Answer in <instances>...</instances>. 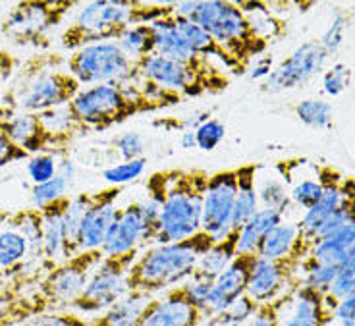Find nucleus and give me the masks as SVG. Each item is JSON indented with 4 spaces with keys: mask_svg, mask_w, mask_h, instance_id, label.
Here are the masks:
<instances>
[{
    "mask_svg": "<svg viewBox=\"0 0 355 326\" xmlns=\"http://www.w3.org/2000/svg\"><path fill=\"white\" fill-rule=\"evenodd\" d=\"M207 182L209 174L197 168H166L147 178V197L160 207L155 246L184 241L201 232Z\"/></svg>",
    "mask_w": 355,
    "mask_h": 326,
    "instance_id": "obj_1",
    "label": "nucleus"
},
{
    "mask_svg": "<svg viewBox=\"0 0 355 326\" xmlns=\"http://www.w3.org/2000/svg\"><path fill=\"white\" fill-rule=\"evenodd\" d=\"M174 14L172 4H149L135 0H91L81 4L70 26L60 35V46L78 51L81 46L116 41L128 27L153 24Z\"/></svg>",
    "mask_w": 355,
    "mask_h": 326,
    "instance_id": "obj_2",
    "label": "nucleus"
},
{
    "mask_svg": "<svg viewBox=\"0 0 355 326\" xmlns=\"http://www.w3.org/2000/svg\"><path fill=\"white\" fill-rule=\"evenodd\" d=\"M135 76L124 83H103L81 87L66 108L73 132L78 135L89 132H107L114 126L128 122L139 114H153L164 110L162 106L145 97Z\"/></svg>",
    "mask_w": 355,
    "mask_h": 326,
    "instance_id": "obj_3",
    "label": "nucleus"
},
{
    "mask_svg": "<svg viewBox=\"0 0 355 326\" xmlns=\"http://www.w3.org/2000/svg\"><path fill=\"white\" fill-rule=\"evenodd\" d=\"M60 54H37L21 64L0 105L14 112L43 114L64 108L81 91L70 71L60 70Z\"/></svg>",
    "mask_w": 355,
    "mask_h": 326,
    "instance_id": "obj_4",
    "label": "nucleus"
},
{
    "mask_svg": "<svg viewBox=\"0 0 355 326\" xmlns=\"http://www.w3.org/2000/svg\"><path fill=\"white\" fill-rule=\"evenodd\" d=\"M214 241L213 236L197 232L184 241L147 247L137 255L128 273V290L153 295L184 284L196 273L199 259Z\"/></svg>",
    "mask_w": 355,
    "mask_h": 326,
    "instance_id": "obj_5",
    "label": "nucleus"
},
{
    "mask_svg": "<svg viewBox=\"0 0 355 326\" xmlns=\"http://www.w3.org/2000/svg\"><path fill=\"white\" fill-rule=\"evenodd\" d=\"M174 14L191 19L197 26L203 27L245 70L253 58L265 54L266 41L259 39L238 2L182 0V2H174Z\"/></svg>",
    "mask_w": 355,
    "mask_h": 326,
    "instance_id": "obj_6",
    "label": "nucleus"
},
{
    "mask_svg": "<svg viewBox=\"0 0 355 326\" xmlns=\"http://www.w3.org/2000/svg\"><path fill=\"white\" fill-rule=\"evenodd\" d=\"M135 71L139 78L155 81L162 89L178 93L182 98L218 95L230 87V78L209 58L178 62L153 53L135 62Z\"/></svg>",
    "mask_w": 355,
    "mask_h": 326,
    "instance_id": "obj_7",
    "label": "nucleus"
},
{
    "mask_svg": "<svg viewBox=\"0 0 355 326\" xmlns=\"http://www.w3.org/2000/svg\"><path fill=\"white\" fill-rule=\"evenodd\" d=\"M76 4L73 0H21L2 19L0 31L12 43L39 46L53 29L62 26Z\"/></svg>",
    "mask_w": 355,
    "mask_h": 326,
    "instance_id": "obj_8",
    "label": "nucleus"
},
{
    "mask_svg": "<svg viewBox=\"0 0 355 326\" xmlns=\"http://www.w3.org/2000/svg\"><path fill=\"white\" fill-rule=\"evenodd\" d=\"M103 251H80L62 263L54 265L43 274L37 284L35 295L43 301L46 311H60L71 307L85 290L95 266L103 261Z\"/></svg>",
    "mask_w": 355,
    "mask_h": 326,
    "instance_id": "obj_9",
    "label": "nucleus"
},
{
    "mask_svg": "<svg viewBox=\"0 0 355 326\" xmlns=\"http://www.w3.org/2000/svg\"><path fill=\"white\" fill-rule=\"evenodd\" d=\"M68 71L81 87L103 83H124L137 76L135 62L128 58L116 41L95 43L73 51L68 58Z\"/></svg>",
    "mask_w": 355,
    "mask_h": 326,
    "instance_id": "obj_10",
    "label": "nucleus"
},
{
    "mask_svg": "<svg viewBox=\"0 0 355 326\" xmlns=\"http://www.w3.org/2000/svg\"><path fill=\"white\" fill-rule=\"evenodd\" d=\"M159 203H155L149 197L118 209L107 232L105 243L101 247L103 255H125L139 251V247L145 243H153L159 226Z\"/></svg>",
    "mask_w": 355,
    "mask_h": 326,
    "instance_id": "obj_11",
    "label": "nucleus"
},
{
    "mask_svg": "<svg viewBox=\"0 0 355 326\" xmlns=\"http://www.w3.org/2000/svg\"><path fill=\"white\" fill-rule=\"evenodd\" d=\"M139 251L125 255L103 257L87 280L85 290L71 305L81 313H103L128 293V273Z\"/></svg>",
    "mask_w": 355,
    "mask_h": 326,
    "instance_id": "obj_12",
    "label": "nucleus"
},
{
    "mask_svg": "<svg viewBox=\"0 0 355 326\" xmlns=\"http://www.w3.org/2000/svg\"><path fill=\"white\" fill-rule=\"evenodd\" d=\"M0 132H4L12 141L33 155H54L58 159L68 157L70 147L78 133L73 132H56L51 130L41 114H29V112H14L8 118L0 120Z\"/></svg>",
    "mask_w": 355,
    "mask_h": 326,
    "instance_id": "obj_13",
    "label": "nucleus"
},
{
    "mask_svg": "<svg viewBox=\"0 0 355 326\" xmlns=\"http://www.w3.org/2000/svg\"><path fill=\"white\" fill-rule=\"evenodd\" d=\"M238 197V174L236 168L220 170L209 176L203 199L201 232L213 236L216 241L232 232V214Z\"/></svg>",
    "mask_w": 355,
    "mask_h": 326,
    "instance_id": "obj_14",
    "label": "nucleus"
},
{
    "mask_svg": "<svg viewBox=\"0 0 355 326\" xmlns=\"http://www.w3.org/2000/svg\"><path fill=\"white\" fill-rule=\"evenodd\" d=\"M329 54L322 49L320 41H307L300 44L288 58L275 66L270 76L263 81V91L266 93H280L303 87L309 83L317 74L322 71Z\"/></svg>",
    "mask_w": 355,
    "mask_h": 326,
    "instance_id": "obj_15",
    "label": "nucleus"
},
{
    "mask_svg": "<svg viewBox=\"0 0 355 326\" xmlns=\"http://www.w3.org/2000/svg\"><path fill=\"white\" fill-rule=\"evenodd\" d=\"M203 320L205 313L187 298L180 284L160 298H151L135 326H199Z\"/></svg>",
    "mask_w": 355,
    "mask_h": 326,
    "instance_id": "obj_16",
    "label": "nucleus"
},
{
    "mask_svg": "<svg viewBox=\"0 0 355 326\" xmlns=\"http://www.w3.org/2000/svg\"><path fill=\"white\" fill-rule=\"evenodd\" d=\"M297 268L300 265L292 261H268L257 257L245 293L259 305L278 300L300 284V278H295Z\"/></svg>",
    "mask_w": 355,
    "mask_h": 326,
    "instance_id": "obj_17",
    "label": "nucleus"
},
{
    "mask_svg": "<svg viewBox=\"0 0 355 326\" xmlns=\"http://www.w3.org/2000/svg\"><path fill=\"white\" fill-rule=\"evenodd\" d=\"M257 253H238V257L214 278L213 291L205 309V318L214 317L230 303L245 295L251 278V271L257 261Z\"/></svg>",
    "mask_w": 355,
    "mask_h": 326,
    "instance_id": "obj_18",
    "label": "nucleus"
},
{
    "mask_svg": "<svg viewBox=\"0 0 355 326\" xmlns=\"http://www.w3.org/2000/svg\"><path fill=\"white\" fill-rule=\"evenodd\" d=\"M122 189L124 187L108 185L101 191H95V199H93V203L81 221L78 251H95V249L103 247L108 228H110L116 211H118L116 201L122 194Z\"/></svg>",
    "mask_w": 355,
    "mask_h": 326,
    "instance_id": "obj_19",
    "label": "nucleus"
},
{
    "mask_svg": "<svg viewBox=\"0 0 355 326\" xmlns=\"http://www.w3.org/2000/svg\"><path fill=\"white\" fill-rule=\"evenodd\" d=\"M334 320L324 293L297 284L290 293L280 317V326H327Z\"/></svg>",
    "mask_w": 355,
    "mask_h": 326,
    "instance_id": "obj_20",
    "label": "nucleus"
},
{
    "mask_svg": "<svg viewBox=\"0 0 355 326\" xmlns=\"http://www.w3.org/2000/svg\"><path fill=\"white\" fill-rule=\"evenodd\" d=\"M70 203V195L62 199L46 205L41 211L43 216V247H41V259L46 265V271L54 265L70 259L68 241H66V226H64V212Z\"/></svg>",
    "mask_w": 355,
    "mask_h": 326,
    "instance_id": "obj_21",
    "label": "nucleus"
},
{
    "mask_svg": "<svg viewBox=\"0 0 355 326\" xmlns=\"http://www.w3.org/2000/svg\"><path fill=\"white\" fill-rule=\"evenodd\" d=\"M311 246L313 241L305 238L302 230L293 222H280L278 226L266 234L261 246L257 249V255L268 261H292V263H302V255L309 253L303 246Z\"/></svg>",
    "mask_w": 355,
    "mask_h": 326,
    "instance_id": "obj_22",
    "label": "nucleus"
},
{
    "mask_svg": "<svg viewBox=\"0 0 355 326\" xmlns=\"http://www.w3.org/2000/svg\"><path fill=\"white\" fill-rule=\"evenodd\" d=\"M26 278L19 276L8 286H0V326H21L29 318L46 313L43 301L35 293H24Z\"/></svg>",
    "mask_w": 355,
    "mask_h": 326,
    "instance_id": "obj_23",
    "label": "nucleus"
},
{
    "mask_svg": "<svg viewBox=\"0 0 355 326\" xmlns=\"http://www.w3.org/2000/svg\"><path fill=\"white\" fill-rule=\"evenodd\" d=\"M174 22H176L178 31L182 33V37L186 39V43L189 44V49L197 56H203V58H209V60H216L222 68H226V70L236 74V76H241V74L248 71L236 58H232L230 54L226 53L220 44L216 43L213 37L205 31L203 27L197 26L196 22L176 16V14H174Z\"/></svg>",
    "mask_w": 355,
    "mask_h": 326,
    "instance_id": "obj_24",
    "label": "nucleus"
},
{
    "mask_svg": "<svg viewBox=\"0 0 355 326\" xmlns=\"http://www.w3.org/2000/svg\"><path fill=\"white\" fill-rule=\"evenodd\" d=\"M322 185H324L322 197H320L319 201L313 205L311 209L305 211V214L302 216V222L297 224L300 230H302L303 236L309 239V241H313V239L317 238L320 226L329 221L330 216H332L342 205L355 197L354 191L344 189V187H340V185L334 184V182H322Z\"/></svg>",
    "mask_w": 355,
    "mask_h": 326,
    "instance_id": "obj_25",
    "label": "nucleus"
},
{
    "mask_svg": "<svg viewBox=\"0 0 355 326\" xmlns=\"http://www.w3.org/2000/svg\"><path fill=\"white\" fill-rule=\"evenodd\" d=\"M151 29L153 37H155V53L160 54V56H166L170 60L178 62H196L199 58H203V56H197L189 49L186 39L178 31L174 14L153 22Z\"/></svg>",
    "mask_w": 355,
    "mask_h": 326,
    "instance_id": "obj_26",
    "label": "nucleus"
},
{
    "mask_svg": "<svg viewBox=\"0 0 355 326\" xmlns=\"http://www.w3.org/2000/svg\"><path fill=\"white\" fill-rule=\"evenodd\" d=\"M257 164H243L236 168L238 174V197L232 214V230H240L248 221H251L261 209L257 194Z\"/></svg>",
    "mask_w": 355,
    "mask_h": 326,
    "instance_id": "obj_27",
    "label": "nucleus"
},
{
    "mask_svg": "<svg viewBox=\"0 0 355 326\" xmlns=\"http://www.w3.org/2000/svg\"><path fill=\"white\" fill-rule=\"evenodd\" d=\"M149 301H151L149 293L128 291L122 300H118L114 305H110L107 311H103L98 317L93 318L89 326H135Z\"/></svg>",
    "mask_w": 355,
    "mask_h": 326,
    "instance_id": "obj_28",
    "label": "nucleus"
},
{
    "mask_svg": "<svg viewBox=\"0 0 355 326\" xmlns=\"http://www.w3.org/2000/svg\"><path fill=\"white\" fill-rule=\"evenodd\" d=\"M282 221H284L282 212L261 207L257 214L238 230V253H257L263 238Z\"/></svg>",
    "mask_w": 355,
    "mask_h": 326,
    "instance_id": "obj_29",
    "label": "nucleus"
},
{
    "mask_svg": "<svg viewBox=\"0 0 355 326\" xmlns=\"http://www.w3.org/2000/svg\"><path fill=\"white\" fill-rule=\"evenodd\" d=\"M31 255V246L18 230H0V271L6 274H18L24 261Z\"/></svg>",
    "mask_w": 355,
    "mask_h": 326,
    "instance_id": "obj_30",
    "label": "nucleus"
},
{
    "mask_svg": "<svg viewBox=\"0 0 355 326\" xmlns=\"http://www.w3.org/2000/svg\"><path fill=\"white\" fill-rule=\"evenodd\" d=\"M238 257V230H232L226 238L214 241L213 247L199 259L196 271L216 278Z\"/></svg>",
    "mask_w": 355,
    "mask_h": 326,
    "instance_id": "obj_31",
    "label": "nucleus"
},
{
    "mask_svg": "<svg viewBox=\"0 0 355 326\" xmlns=\"http://www.w3.org/2000/svg\"><path fill=\"white\" fill-rule=\"evenodd\" d=\"M6 224L10 228L18 230L19 234L29 241L31 255L41 257L43 247V216L39 209H24L6 216Z\"/></svg>",
    "mask_w": 355,
    "mask_h": 326,
    "instance_id": "obj_32",
    "label": "nucleus"
},
{
    "mask_svg": "<svg viewBox=\"0 0 355 326\" xmlns=\"http://www.w3.org/2000/svg\"><path fill=\"white\" fill-rule=\"evenodd\" d=\"M120 49L124 51L128 58L133 62L141 60L145 56L155 53V37H153L151 24H139L125 29L122 35L116 39Z\"/></svg>",
    "mask_w": 355,
    "mask_h": 326,
    "instance_id": "obj_33",
    "label": "nucleus"
},
{
    "mask_svg": "<svg viewBox=\"0 0 355 326\" xmlns=\"http://www.w3.org/2000/svg\"><path fill=\"white\" fill-rule=\"evenodd\" d=\"M95 199V194H78L70 197V203L66 207V212H64V226H66V241H68V251H70V257L80 253L78 251V236H80V226L85 212L93 203Z\"/></svg>",
    "mask_w": 355,
    "mask_h": 326,
    "instance_id": "obj_34",
    "label": "nucleus"
},
{
    "mask_svg": "<svg viewBox=\"0 0 355 326\" xmlns=\"http://www.w3.org/2000/svg\"><path fill=\"white\" fill-rule=\"evenodd\" d=\"M259 309V303L249 298L248 293L241 295L238 300L230 303L228 307L216 313L214 317L209 318L207 326H241L248 323L249 318L255 315V311Z\"/></svg>",
    "mask_w": 355,
    "mask_h": 326,
    "instance_id": "obj_35",
    "label": "nucleus"
},
{
    "mask_svg": "<svg viewBox=\"0 0 355 326\" xmlns=\"http://www.w3.org/2000/svg\"><path fill=\"white\" fill-rule=\"evenodd\" d=\"M295 114L305 126L315 128V130H327L332 126V105L322 101V98H305L295 106Z\"/></svg>",
    "mask_w": 355,
    "mask_h": 326,
    "instance_id": "obj_36",
    "label": "nucleus"
},
{
    "mask_svg": "<svg viewBox=\"0 0 355 326\" xmlns=\"http://www.w3.org/2000/svg\"><path fill=\"white\" fill-rule=\"evenodd\" d=\"M300 266L303 271V278H300V284L309 286L313 290L322 291V293H327L330 290V286L334 284L338 274H340V266L315 263L313 259L302 261Z\"/></svg>",
    "mask_w": 355,
    "mask_h": 326,
    "instance_id": "obj_37",
    "label": "nucleus"
},
{
    "mask_svg": "<svg viewBox=\"0 0 355 326\" xmlns=\"http://www.w3.org/2000/svg\"><path fill=\"white\" fill-rule=\"evenodd\" d=\"M259 203L263 209H275V211L284 214L290 207V194L286 191V185L276 180V178H265L261 184L257 185Z\"/></svg>",
    "mask_w": 355,
    "mask_h": 326,
    "instance_id": "obj_38",
    "label": "nucleus"
},
{
    "mask_svg": "<svg viewBox=\"0 0 355 326\" xmlns=\"http://www.w3.org/2000/svg\"><path fill=\"white\" fill-rule=\"evenodd\" d=\"M145 168H147V159L141 157V159L135 160H122L118 164H112L108 166L105 172H103V178L108 185H116V187H124L125 184L130 182H135L137 178H141L145 174Z\"/></svg>",
    "mask_w": 355,
    "mask_h": 326,
    "instance_id": "obj_39",
    "label": "nucleus"
},
{
    "mask_svg": "<svg viewBox=\"0 0 355 326\" xmlns=\"http://www.w3.org/2000/svg\"><path fill=\"white\" fill-rule=\"evenodd\" d=\"M70 185L71 184L66 178L58 174V176L53 178V180H49V182H44V184L33 185V187H31V201L35 205V209H43L46 205H51L54 203V201L66 197Z\"/></svg>",
    "mask_w": 355,
    "mask_h": 326,
    "instance_id": "obj_40",
    "label": "nucleus"
},
{
    "mask_svg": "<svg viewBox=\"0 0 355 326\" xmlns=\"http://www.w3.org/2000/svg\"><path fill=\"white\" fill-rule=\"evenodd\" d=\"M213 284L214 278L196 271V273L191 274L182 286H184V290H186L187 298L193 301L197 307L205 313L207 303H209V298H211V291H213Z\"/></svg>",
    "mask_w": 355,
    "mask_h": 326,
    "instance_id": "obj_41",
    "label": "nucleus"
},
{
    "mask_svg": "<svg viewBox=\"0 0 355 326\" xmlns=\"http://www.w3.org/2000/svg\"><path fill=\"white\" fill-rule=\"evenodd\" d=\"M58 157L54 155H33L27 160V174L33 180V185L44 184L58 176Z\"/></svg>",
    "mask_w": 355,
    "mask_h": 326,
    "instance_id": "obj_42",
    "label": "nucleus"
},
{
    "mask_svg": "<svg viewBox=\"0 0 355 326\" xmlns=\"http://www.w3.org/2000/svg\"><path fill=\"white\" fill-rule=\"evenodd\" d=\"M197 135V149L211 153L214 151L226 137V126L218 120V118H211L207 120L203 126H199L196 130Z\"/></svg>",
    "mask_w": 355,
    "mask_h": 326,
    "instance_id": "obj_43",
    "label": "nucleus"
},
{
    "mask_svg": "<svg viewBox=\"0 0 355 326\" xmlns=\"http://www.w3.org/2000/svg\"><path fill=\"white\" fill-rule=\"evenodd\" d=\"M352 83V70L347 68L346 64L338 62L332 68L324 71L322 76V91L329 95V97H338L342 95Z\"/></svg>",
    "mask_w": 355,
    "mask_h": 326,
    "instance_id": "obj_44",
    "label": "nucleus"
},
{
    "mask_svg": "<svg viewBox=\"0 0 355 326\" xmlns=\"http://www.w3.org/2000/svg\"><path fill=\"white\" fill-rule=\"evenodd\" d=\"M288 293L282 295V298H278V300L259 305L255 315L241 326H280V317H282V311H284L286 301H288Z\"/></svg>",
    "mask_w": 355,
    "mask_h": 326,
    "instance_id": "obj_45",
    "label": "nucleus"
},
{
    "mask_svg": "<svg viewBox=\"0 0 355 326\" xmlns=\"http://www.w3.org/2000/svg\"><path fill=\"white\" fill-rule=\"evenodd\" d=\"M322 189H324V185L320 180H302L292 187L290 201L300 205L303 209H311L322 197Z\"/></svg>",
    "mask_w": 355,
    "mask_h": 326,
    "instance_id": "obj_46",
    "label": "nucleus"
},
{
    "mask_svg": "<svg viewBox=\"0 0 355 326\" xmlns=\"http://www.w3.org/2000/svg\"><path fill=\"white\" fill-rule=\"evenodd\" d=\"M21 326H89V323L70 311H46L29 318Z\"/></svg>",
    "mask_w": 355,
    "mask_h": 326,
    "instance_id": "obj_47",
    "label": "nucleus"
},
{
    "mask_svg": "<svg viewBox=\"0 0 355 326\" xmlns=\"http://www.w3.org/2000/svg\"><path fill=\"white\" fill-rule=\"evenodd\" d=\"M114 149L122 160L141 159L145 153V141L139 132H122L114 137Z\"/></svg>",
    "mask_w": 355,
    "mask_h": 326,
    "instance_id": "obj_48",
    "label": "nucleus"
},
{
    "mask_svg": "<svg viewBox=\"0 0 355 326\" xmlns=\"http://www.w3.org/2000/svg\"><path fill=\"white\" fill-rule=\"evenodd\" d=\"M346 16L342 12H336L334 18L330 22L329 29L324 31V35L320 39L322 49L327 51V54L338 53V49L344 43V33H346Z\"/></svg>",
    "mask_w": 355,
    "mask_h": 326,
    "instance_id": "obj_49",
    "label": "nucleus"
},
{
    "mask_svg": "<svg viewBox=\"0 0 355 326\" xmlns=\"http://www.w3.org/2000/svg\"><path fill=\"white\" fill-rule=\"evenodd\" d=\"M31 159V155L19 149L16 143L10 139L4 132H0V168L14 164V162H24Z\"/></svg>",
    "mask_w": 355,
    "mask_h": 326,
    "instance_id": "obj_50",
    "label": "nucleus"
},
{
    "mask_svg": "<svg viewBox=\"0 0 355 326\" xmlns=\"http://www.w3.org/2000/svg\"><path fill=\"white\" fill-rule=\"evenodd\" d=\"M21 58H18L16 54H12L10 51L0 49V91L8 85L10 80H14V76L18 74L21 68Z\"/></svg>",
    "mask_w": 355,
    "mask_h": 326,
    "instance_id": "obj_51",
    "label": "nucleus"
},
{
    "mask_svg": "<svg viewBox=\"0 0 355 326\" xmlns=\"http://www.w3.org/2000/svg\"><path fill=\"white\" fill-rule=\"evenodd\" d=\"M334 323L340 326H355V291L334 307Z\"/></svg>",
    "mask_w": 355,
    "mask_h": 326,
    "instance_id": "obj_52",
    "label": "nucleus"
},
{
    "mask_svg": "<svg viewBox=\"0 0 355 326\" xmlns=\"http://www.w3.org/2000/svg\"><path fill=\"white\" fill-rule=\"evenodd\" d=\"M275 70V66H272V56H268V54H263V56H259L255 58V62L251 64L248 68V76L249 80H263L265 81L268 76H270V71Z\"/></svg>",
    "mask_w": 355,
    "mask_h": 326,
    "instance_id": "obj_53",
    "label": "nucleus"
},
{
    "mask_svg": "<svg viewBox=\"0 0 355 326\" xmlns=\"http://www.w3.org/2000/svg\"><path fill=\"white\" fill-rule=\"evenodd\" d=\"M213 116H211V112L209 110H193L191 114H187L184 120H180V122H174L170 128L172 130H182V132H186V130H197L199 126H203L207 120H211Z\"/></svg>",
    "mask_w": 355,
    "mask_h": 326,
    "instance_id": "obj_54",
    "label": "nucleus"
},
{
    "mask_svg": "<svg viewBox=\"0 0 355 326\" xmlns=\"http://www.w3.org/2000/svg\"><path fill=\"white\" fill-rule=\"evenodd\" d=\"M58 174L66 178L71 184L73 174H76V164H73V160L70 157H62V159L58 160Z\"/></svg>",
    "mask_w": 355,
    "mask_h": 326,
    "instance_id": "obj_55",
    "label": "nucleus"
},
{
    "mask_svg": "<svg viewBox=\"0 0 355 326\" xmlns=\"http://www.w3.org/2000/svg\"><path fill=\"white\" fill-rule=\"evenodd\" d=\"M180 147L184 151L197 149V135L196 130H186L180 133Z\"/></svg>",
    "mask_w": 355,
    "mask_h": 326,
    "instance_id": "obj_56",
    "label": "nucleus"
},
{
    "mask_svg": "<svg viewBox=\"0 0 355 326\" xmlns=\"http://www.w3.org/2000/svg\"><path fill=\"white\" fill-rule=\"evenodd\" d=\"M340 268H347V271H355V243L346 251V257H344V263Z\"/></svg>",
    "mask_w": 355,
    "mask_h": 326,
    "instance_id": "obj_57",
    "label": "nucleus"
},
{
    "mask_svg": "<svg viewBox=\"0 0 355 326\" xmlns=\"http://www.w3.org/2000/svg\"><path fill=\"white\" fill-rule=\"evenodd\" d=\"M12 114H14V110H12V108L0 105V120H2V118H8V116H12Z\"/></svg>",
    "mask_w": 355,
    "mask_h": 326,
    "instance_id": "obj_58",
    "label": "nucleus"
},
{
    "mask_svg": "<svg viewBox=\"0 0 355 326\" xmlns=\"http://www.w3.org/2000/svg\"><path fill=\"white\" fill-rule=\"evenodd\" d=\"M327 326H340V325H338V323H334V320H332V323H330V325H327Z\"/></svg>",
    "mask_w": 355,
    "mask_h": 326,
    "instance_id": "obj_59",
    "label": "nucleus"
}]
</instances>
